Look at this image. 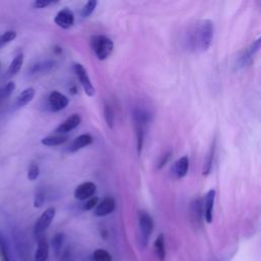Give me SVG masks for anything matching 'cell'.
Returning a JSON list of instances; mask_svg holds the SVG:
<instances>
[{
	"instance_id": "obj_1",
	"label": "cell",
	"mask_w": 261,
	"mask_h": 261,
	"mask_svg": "<svg viewBox=\"0 0 261 261\" xmlns=\"http://www.w3.org/2000/svg\"><path fill=\"white\" fill-rule=\"evenodd\" d=\"M214 24L210 19H202L192 25L188 33V46L194 52L207 51L213 41Z\"/></svg>"
},
{
	"instance_id": "obj_2",
	"label": "cell",
	"mask_w": 261,
	"mask_h": 261,
	"mask_svg": "<svg viewBox=\"0 0 261 261\" xmlns=\"http://www.w3.org/2000/svg\"><path fill=\"white\" fill-rule=\"evenodd\" d=\"M91 48L95 52L96 56L99 60L107 59L113 50V42L111 39L107 38L106 36L97 35L93 36L90 39Z\"/></svg>"
},
{
	"instance_id": "obj_3",
	"label": "cell",
	"mask_w": 261,
	"mask_h": 261,
	"mask_svg": "<svg viewBox=\"0 0 261 261\" xmlns=\"http://www.w3.org/2000/svg\"><path fill=\"white\" fill-rule=\"evenodd\" d=\"M261 50V36L258 37L254 42H252L238 58L237 63L239 67H244L252 61L256 54Z\"/></svg>"
},
{
	"instance_id": "obj_4",
	"label": "cell",
	"mask_w": 261,
	"mask_h": 261,
	"mask_svg": "<svg viewBox=\"0 0 261 261\" xmlns=\"http://www.w3.org/2000/svg\"><path fill=\"white\" fill-rule=\"evenodd\" d=\"M73 70L80 81V84L82 85L85 93L89 96V97H93L95 95V88L88 75L87 70L85 69V67L81 64V63H74L73 64Z\"/></svg>"
},
{
	"instance_id": "obj_5",
	"label": "cell",
	"mask_w": 261,
	"mask_h": 261,
	"mask_svg": "<svg viewBox=\"0 0 261 261\" xmlns=\"http://www.w3.org/2000/svg\"><path fill=\"white\" fill-rule=\"evenodd\" d=\"M55 213H56L55 208L50 206L40 215V217L38 218L34 226V231L36 234H40L44 232L50 226L51 222L55 217Z\"/></svg>"
},
{
	"instance_id": "obj_6",
	"label": "cell",
	"mask_w": 261,
	"mask_h": 261,
	"mask_svg": "<svg viewBox=\"0 0 261 261\" xmlns=\"http://www.w3.org/2000/svg\"><path fill=\"white\" fill-rule=\"evenodd\" d=\"M139 225H140L142 241L144 242V244H147L149 237L153 231V226H154L152 217L147 212L142 211L139 216Z\"/></svg>"
},
{
	"instance_id": "obj_7",
	"label": "cell",
	"mask_w": 261,
	"mask_h": 261,
	"mask_svg": "<svg viewBox=\"0 0 261 261\" xmlns=\"http://www.w3.org/2000/svg\"><path fill=\"white\" fill-rule=\"evenodd\" d=\"M68 98L58 91H52L48 97V104L53 112L63 110L68 105Z\"/></svg>"
},
{
	"instance_id": "obj_8",
	"label": "cell",
	"mask_w": 261,
	"mask_h": 261,
	"mask_svg": "<svg viewBox=\"0 0 261 261\" xmlns=\"http://www.w3.org/2000/svg\"><path fill=\"white\" fill-rule=\"evenodd\" d=\"M215 190L211 189L209 190L206 195L203 198L202 202V209L204 213V217L208 223H211L213 220V208H214V202H215Z\"/></svg>"
},
{
	"instance_id": "obj_9",
	"label": "cell",
	"mask_w": 261,
	"mask_h": 261,
	"mask_svg": "<svg viewBox=\"0 0 261 261\" xmlns=\"http://www.w3.org/2000/svg\"><path fill=\"white\" fill-rule=\"evenodd\" d=\"M54 22L59 28L67 30V29L71 28L74 23V14L69 8L65 7L57 12V14L55 15V18H54Z\"/></svg>"
},
{
	"instance_id": "obj_10",
	"label": "cell",
	"mask_w": 261,
	"mask_h": 261,
	"mask_svg": "<svg viewBox=\"0 0 261 261\" xmlns=\"http://www.w3.org/2000/svg\"><path fill=\"white\" fill-rule=\"evenodd\" d=\"M95 192H96V185L92 181H85L75 188L73 192V196L77 200L85 201L92 198Z\"/></svg>"
},
{
	"instance_id": "obj_11",
	"label": "cell",
	"mask_w": 261,
	"mask_h": 261,
	"mask_svg": "<svg viewBox=\"0 0 261 261\" xmlns=\"http://www.w3.org/2000/svg\"><path fill=\"white\" fill-rule=\"evenodd\" d=\"M81 120H82L81 116H80L79 114L74 113V114L70 115L69 117H67L62 123H60V124L56 127L55 132H56V134L68 133V132L74 129L75 127H77V126L80 125V123H81Z\"/></svg>"
},
{
	"instance_id": "obj_12",
	"label": "cell",
	"mask_w": 261,
	"mask_h": 261,
	"mask_svg": "<svg viewBox=\"0 0 261 261\" xmlns=\"http://www.w3.org/2000/svg\"><path fill=\"white\" fill-rule=\"evenodd\" d=\"M115 208V201L112 197H105L95 208L96 216H106L110 214Z\"/></svg>"
},
{
	"instance_id": "obj_13",
	"label": "cell",
	"mask_w": 261,
	"mask_h": 261,
	"mask_svg": "<svg viewBox=\"0 0 261 261\" xmlns=\"http://www.w3.org/2000/svg\"><path fill=\"white\" fill-rule=\"evenodd\" d=\"M190 167V160L188 156H182L173 164V173L176 178H182L187 175Z\"/></svg>"
},
{
	"instance_id": "obj_14",
	"label": "cell",
	"mask_w": 261,
	"mask_h": 261,
	"mask_svg": "<svg viewBox=\"0 0 261 261\" xmlns=\"http://www.w3.org/2000/svg\"><path fill=\"white\" fill-rule=\"evenodd\" d=\"M93 143V137L89 134H83V135H80L79 137H76L70 147H69V150L70 152H76L89 145H91Z\"/></svg>"
},
{
	"instance_id": "obj_15",
	"label": "cell",
	"mask_w": 261,
	"mask_h": 261,
	"mask_svg": "<svg viewBox=\"0 0 261 261\" xmlns=\"http://www.w3.org/2000/svg\"><path fill=\"white\" fill-rule=\"evenodd\" d=\"M49 255V246L46 238H41L38 241L37 250L35 253V261H46Z\"/></svg>"
},
{
	"instance_id": "obj_16",
	"label": "cell",
	"mask_w": 261,
	"mask_h": 261,
	"mask_svg": "<svg viewBox=\"0 0 261 261\" xmlns=\"http://www.w3.org/2000/svg\"><path fill=\"white\" fill-rule=\"evenodd\" d=\"M66 141H67V137L66 136H64L62 134H54V135H50V136H47V137L43 138L41 140V143L44 146L52 147V146L62 145Z\"/></svg>"
},
{
	"instance_id": "obj_17",
	"label": "cell",
	"mask_w": 261,
	"mask_h": 261,
	"mask_svg": "<svg viewBox=\"0 0 261 261\" xmlns=\"http://www.w3.org/2000/svg\"><path fill=\"white\" fill-rule=\"evenodd\" d=\"M35 94H36V91L34 88H27L24 89L17 97L16 99V104L18 107H23L25 106L27 104H29L35 97Z\"/></svg>"
},
{
	"instance_id": "obj_18",
	"label": "cell",
	"mask_w": 261,
	"mask_h": 261,
	"mask_svg": "<svg viewBox=\"0 0 261 261\" xmlns=\"http://www.w3.org/2000/svg\"><path fill=\"white\" fill-rule=\"evenodd\" d=\"M154 251L157 256V258L160 261H164L166 256V250H165V242H164V236L163 233H160L155 242H154Z\"/></svg>"
},
{
	"instance_id": "obj_19",
	"label": "cell",
	"mask_w": 261,
	"mask_h": 261,
	"mask_svg": "<svg viewBox=\"0 0 261 261\" xmlns=\"http://www.w3.org/2000/svg\"><path fill=\"white\" fill-rule=\"evenodd\" d=\"M22 64H23V54L18 53L9 64L8 69H7V75L8 76L15 75L20 70Z\"/></svg>"
},
{
	"instance_id": "obj_20",
	"label": "cell",
	"mask_w": 261,
	"mask_h": 261,
	"mask_svg": "<svg viewBox=\"0 0 261 261\" xmlns=\"http://www.w3.org/2000/svg\"><path fill=\"white\" fill-rule=\"evenodd\" d=\"M54 65L53 61L50 60H46V61H42V62H38L35 65H33L32 67V72L33 73H42V72H46L48 70H50Z\"/></svg>"
},
{
	"instance_id": "obj_21",
	"label": "cell",
	"mask_w": 261,
	"mask_h": 261,
	"mask_svg": "<svg viewBox=\"0 0 261 261\" xmlns=\"http://www.w3.org/2000/svg\"><path fill=\"white\" fill-rule=\"evenodd\" d=\"M94 261H112L111 254L104 249H97L93 253Z\"/></svg>"
},
{
	"instance_id": "obj_22",
	"label": "cell",
	"mask_w": 261,
	"mask_h": 261,
	"mask_svg": "<svg viewBox=\"0 0 261 261\" xmlns=\"http://www.w3.org/2000/svg\"><path fill=\"white\" fill-rule=\"evenodd\" d=\"M97 3L98 2L96 0H89L88 2H86V4L83 6V8L81 10V15L83 17L90 16L94 12V10L97 6Z\"/></svg>"
},
{
	"instance_id": "obj_23",
	"label": "cell",
	"mask_w": 261,
	"mask_h": 261,
	"mask_svg": "<svg viewBox=\"0 0 261 261\" xmlns=\"http://www.w3.org/2000/svg\"><path fill=\"white\" fill-rule=\"evenodd\" d=\"M40 173V169L39 166L36 163H32L28 169V178L30 180H35L38 178Z\"/></svg>"
},
{
	"instance_id": "obj_24",
	"label": "cell",
	"mask_w": 261,
	"mask_h": 261,
	"mask_svg": "<svg viewBox=\"0 0 261 261\" xmlns=\"http://www.w3.org/2000/svg\"><path fill=\"white\" fill-rule=\"evenodd\" d=\"M104 118L106 120V123L109 127L113 126V113L111 108L108 105H105L104 107Z\"/></svg>"
},
{
	"instance_id": "obj_25",
	"label": "cell",
	"mask_w": 261,
	"mask_h": 261,
	"mask_svg": "<svg viewBox=\"0 0 261 261\" xmlns=\"http://www.w3.org/2000/svg\"><path fill=\"white\" fill-rule=\"evenodd\" d=\"M16 36H17V34L15 31H6L1 35V38H2L3 43L7 44V43L13 41L16 38Z\"/></svg>"
},
{
	"instance_id": "obj_26",
	"label": "cell",
	"mask_w": 261,
	"mask_h": 261,
	"mask_svg": "<svg viewBox=\"0 0 261 261\" xmlns=\"http://www.w3.org/2000/svg\"><path fill=\"white\" fill-rule=\"evenodd\" d=\"M15 88V84L13 82H9L5 85V87L2 89V92H1V97L2 98H6V97H9L11 95V93L13 92Z\"/></svg>"
},
{
	"instance_id": "obj_27",
	"label": "cell",
	"mask_w": 261,
	"mask_h": 261,
	"mask_svg": "<svg viewBox=\"0 0 261 261\" xmlns=\"http://www.w3.org/2000/svg\"><path fill=\"white\" fill-rule=\"evenodd\" d=\"M98 201H99L98 197H92V198H90V199L87 200L86 203L84 204L83 209L88 211V210H92L93 208H96V206L98 205Z\"/></svg>"
},
{
	"instance_id": "obj_28",
	"label": "cell",
	"mask_w": 261,
	"mask_h": 261,
	"mask_svg": "<svg viewBox=\"0 0 261 261\" xmlns=\"http://www.w3.org/2000/svg\"><path fill=\"white\" fill-rule=\"evenodd\" d=\"M44 201H45V195H44V193H43L42 191H38V192L36 193V196H35L34 207H36V208L41 207V206L43 205Z\"/></svg>"
},
{
	"instance_id": "obj_29",
	"label": "cell",
	"mask_w": 261,
	"mask_h": 261,
	"mask_svg": "<svg viewBox=\"0 0 261 261\" xmlns=\"http://www.w3.org/2000/svg\"><path fill=\"white\" fill-rule=\"evenodd\" d=\"M63 234L62 233H57L54 236V238L52 239V245L54 247V249L57 251L61 248L62 246V242H63Z\"/></svg>"
},
{
	"instance_id": "obj_30",
	"label": "cell",
	"mask_w": 261,
	"mask_h": 261,
	"mask_svg": "<svg viewBox=\"0 0 261 261\" xmlns=\"http://www.w3.org/2000/svg\"><path fill=\"white\" fill-rule=\"evenodd\" d=\"M213 155H214V145L212 146V148L210 150V153H209V156H208V159H207V163H206V166H205V171L203 172L205 174H207L210 171V168H211V165H212V161H213Z\"/></svg>"
},
{
	"instance_id": "obj_31",
	"label": "cell",
	"mask_w": 261,
	"mask_h": 261,
	"mask_svg": "<svg viewBox=\"0 0 261 261\" xmlns=\"http://www.w3.org/2000/svg\"><path fill=\"white\" fill-rule=\"evenodd\" d=\"M170 156H171V152L169 151V152H167V153H165L164 155H162V157L160 158V160H159V162H158V165H157V168H162L166 163H167V161L169 160V158H170Z\"/></svg>"
},
{
	"instance_id": "obj_32",
	"label": "cell",
	"mask_w": 261,
	"mask_h": 261,
	"mask_svg": "<svg viewBox=\"0 0 261 261\" xmlns=\"http://www.w3.org/2000/svg\"><path fill=\"white\" fill-rule=\"evenodd\" d=\"M50 4H52L51 1H45V0H36L33 2V6L35 8H45Z\"/></svg>"
},
{
	"instance_id": "obj_33",
	"label": "cell",
	"mask_w": 261,
	"mask_h": 261,
	"mask_svg": "<svg viewBox=\"0 0 261 261\" xmlns=\"http://www.w3.org/2000/svg\"><path fill=\"white\" fill-rule=\"evenodd\" d=\"M1 252H2V260H3V261H10L9 258H8V256H7L6 250H5V248H4V246H3L2 243H1Z\"/></svg>"
},
{
	"instance_id": "obj_34",
	"label": "cell",
	"mask_w": 261,
	"mask_h": 261,
	"mask_svg": "<svg viewBox=\"0 0 261 261\" xmlns=\"http://www.w3.org/2000/svg\"><path fill=\"white\" fill-rule=\"evenodd\" d=\"M3 45H5V44L3 43V41H2V38H1V35H0V48H1Z\"/></svg>"
},
{
	"instance_id": "obj_35",
	"label": "cell",
	"mask_w": 261,
	"mask_h": 261,
	"mask_svg": "<svg viewBox=\"0 0 261 261\" xmlns=\"http://www.w3.org/2000/svg\"><path fill=\"white\" fill-rule=\"evenodd\" d=\"M0 68H1V64H0Z\"/></svg>"
}]
</instances>
